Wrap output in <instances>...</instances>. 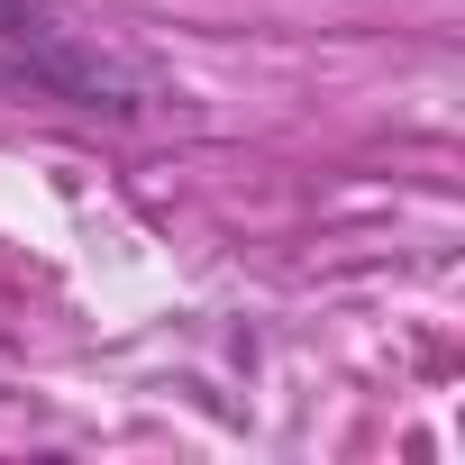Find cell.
<instances>
[{"label":"cell","instance_id":"obj_1","mask_svg":"<svg viewBox=\"0 0 465 465\" xmlns=\"http://www.w3.org/2000/svg\"><path fill=\"white\" fill-rule=\"evenodd\" d=\"M0 83L64 101V110H92V119H146L173 101V83L146 55L92 37L64 0H0Z\"/></svg>","mask_w":465,"mask_h":465}]
</instances>
